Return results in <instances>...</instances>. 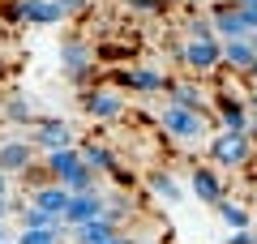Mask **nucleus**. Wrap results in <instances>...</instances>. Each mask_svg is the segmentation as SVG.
<instances>
[{"label":"nucleus","mask_w":257,"mask_h":244,"mask_svg":"<svg viewBox=\"0 0 257 244\" xmlns=\"http://www.w3.org/2000/svg\"><path fill=\"white\" fill-rule=\"evenodd\" d=\"M159 125H163V133L176 137L180 146H193V142H206V133H210L214 120L206 116V111H193V107H180V103H167V107L159 111Z\"/></svg>","instance_id":"f257e3e1"},{"label":"nucleus","mask_w":257,"mask_h":244,"mask_svg":"<svg viewBox=\"0 0 257 244\" xmlns=\"http://www.w3.org/2000/svg\"><path fill=\"white\" fill-rule=\"evenodd\" d=\"M206 154H210L214 167H248L257 154V142L240 129H219V133L206 142Z\"/></svg>","instance_id":"f03ea898"},{"label":"nucleus","mask_w":257,"mask_h":244,"mask_svg":"<svg viewBox=\"0 0 257 244\" xmlns=\"http://www.w3.org/2000/svg\"><path fill=\"white\" fill-rule=\"evenodd\" d=\"M60 69H64V77L73 81V86H82V90H90V81H94V73H99V64H94V47L86 43V39H64L60 43Z\"/></svg>","instance_id":"7ed1b4c3"},{"label":"nucleus","mask_w":257,"mask_h":244,"mask_svg":"<svg viewBox=\"0 0 257 244\" xmlns=\"http://www.w3.org/2000/svg\"><path fill=\"white\" fill-rule=\"evenodd\" d=\"M77 103H82V111L90 120H99V125H111V120L124 116V94H120L116 86H90V90H77Z\"/></svg>","instance_id":"20e7f679"},{"label":"nucleus","mask_w":257,"mask_h":244,"mask_svg":"<svg viewBox=\"0 0 257 244\" xmlns=\"http://www.w3.org/2000/svg\"><path fill=\"white\" fill-rule=\"evenodd\" d=\"M176 56H180L197 77H206V73H214L223 64V39H189Z\"/></svg>","instance_id":"39448f33"},{"label":"nucleus","mask_w":257,"mask_h":244,"mask_svg":"<svg viewBox=\"0 0 257 244\" xmlns=\"http://www.w3.org/2000/svg\"><path fill=\"white\" fill-rule=\"evenodd\" d=\"M210 26H214V39H244L248 35V13L240 9L236 0H223V5H210Z\"/></svg>","instance_id":"423d86ee"},{"label":"nucleus","mask_w":257,"mask_h":244,"mask_svg":"<svg viewBox=\"0 0 257 244\" xmlns=\"http://www.w3.org/2000/svg\"><path fill=\"white\" fill-rule=\"evenodd\" d=\"M30 142H35V150H64V146H77V133L69 120H56V116H43L35 120V133H30Z\"/></svg>","instance_id":"0eeeda50"},{"label":"nucleus","mask_w":257,"mask_h":244,"mask_svg":"<svg viewBox=\"0 0 257 244\" xmlns=\"http://www.w3.org/2000/svg\"><path fill=\"white\" fill-rule=\"evenodd\" d=\"M39 150L35 142H22V137H9V142H0V172L5 176H26L35 167Z\"/></svg>","instance_id":"6e6552de"},{"label":"nucleus","mask_w":257,"mask_h":244,"mask_svg":"<svg viewBox=\"0 0 257 244\" xmlns=\"http://www.w3.org/2000/svg\"><path fill=\"white\" fill-rule=\"evenodd\" d=\"M189 189H193V197L202 201V206H214L219 197H227V184H223V176L214 172V163L210 167H193L189 172Z\"/></svg>","instance_id":"1a4fd4ad"},{"label":"nucleus","mask_w":257,"mask_h":244,"mask_svg":"<svg viewBox=\"0 0 257 244\" xmlns=\"http://www.w3.org/2000/svg\"><path fill=\"white\" fill-rule=\"evenodd\" d=\"M116 81L128 86V90H142V94H155L167 90V77L159 69H146V64H133V69H116Z\"/></svg>","instance_id":"9d476101"},{"label":"nucleus","mask_w":257,"mask_h":244,"mask_svg":"<svg viewBox=\"0 0 257 244\" xmlns=\"http://www.w3.org/2000/svg\"><path fill=\"white\" fill-rule=\"evenodd\" d=\"M103 214V197L99 193H69V206H64V223L69 227H77V223H86V218H99Z\"/></svg>","instance_id":"9b49d317"},{"label":"nucleus","mask_w":257,"mask_h":244,"mask_svg":"<svg viewBox=\"0 0 257 244\" xmlns=\"http://www.w3.org/2000/svg\"><path fill=\"white\" fill-rule=\"evenodd\" d=\"M167 94H172V103H180V107H193V111H206V116H210V94H206L197 81H167Z\"/></svg>","instance_id":"f8f14e48"},{"label":"nucleus","mask_w":257,"mask_h":244,"mask_svg":"<svg viewBox=\"0 0 257 244\" xmlns=\"http://www.w3.org/2000/svg\"><path fill=\"white\" fill-rule=\"evenodd\" d=\"M142 184H146V193H155V197H163L167 206H176V201L184 197V189H180V180H176L172 172H163V167H150V172L142 176Z\"/></svg>","instance_id":"ddd939ff"},{"label":"nucleus","mask_w":257,"mask_h":244,"mask_svg":"<svg viewBox=\"0 0 257 244\" xmlns=\"http://www.w3.org/2000/svg\"><path fill=\"white\" fill-rule=\"evenodd\" d=\"M82 163H86V159H82L77 146H64V150H47V154H43V172L52 176V180H64V176L77 172Z\"/></svg>","instance_id":"4468645a"},{"label":"nucleus","mask_w":257,"mask_h":244,"mask_svg":"<svg viewBox=\"0 0 257 244\" xmlns=\"http://www.w3.org/2000/svg\"><path fill=\"white\" fill-rule=\"evenodd\" d=\"M253 43H248V39H223V64L219 69L223 73H240V77H244V69L248 64H253Z\"/></svg>","instance_id":"2eb2a0df"},{"label":"nucleus","mask_w":257,"mask_h":244,"mask_svg":"<svg viewBox=\"0 0 257 244\" xmlns=\"http://www.w3.org/2000/svg\"><path fill=\"white\" fill-rule=\"evenodd\" d=\"M30 206L47 210V214H64V206H69V189H64L60 180H43L35 193H30Z\"/></svg>","instance_id":"dca6fc26"},{"label":"nucleus","mask_w":257,"mask_h":244,"mask_svg":"<svg viewBox=\"0 0 257 244\" xmlns=\"http://www.w3.org/2000/svg\"><path fill=\"white\" fill-rule=\"evenodd\" d=\"M69 231H73V240H77V244H103V240H111V235H116L120 227L111 223L107 214H99V218H86V223L69 227Z\"/></svg>","instance_id":"f3484780"},{"label":"nucleus","mask_w":257,"mask_h":244,"mask_svg":"<svg viewBox=\"0 0 257 244\" xmlns=\"http://www.w3.org/2000/svg\"><path fill=\"white\" fill-rule=\"evenodd\" d=\"M22 13H26V26H56V22H64L56 0H22Z\"/></svg>","instance_id":"a211bd4d"},{"label":"nucleus","mask_w":257,"mask_h":244,"mask_svg":"<svg viewBox=\"0 0 257 244\" xmlns=\"http://www.w3.org/2000/svg\"><path fill=\"white\" fill-rule=\"evenodd\" d=\"M77 150H82V159L90 163L94 172H103V176H111V172L120 167V159L111 154V146H103V142H82Z\"/></svg>","instance_id":"6ab92c4d"},{"label":"nucleus","mask_w":257,"mask_h":244,"mask_svg":"<svg viewBox=\"0 0 257 244\" xmlns=\"http://www.w3.org/2000/svg\"><path fill=\"white\" fill-rule=\"evenodd\" d=\"M214 210H219V218L231 227V231H240V227H253V210H248L244 201H236V197H219V201H214Z\"/></svg>","instance_id":"aec40b11"},{"label":"nucleus","mask_w":257,"mask_h":244,"mask_svg":"<svg viewBox=\"0 0 257 244\" xmlns=\"http://www.w3.org/2000/svg\"><path fill=\"white\" fill-rule=\"evenodd\" d=\"M60 235L64 231H56V227H22L18 244H64Z\"/></svg>","instance_id":"412c9836"},{"label":"nucleus","mask_w":257,"mask_h":244,"mask_svg":"<svg viewBox=\"0 0 257 244\" xmlns=\"http://www.w3.org/2000/svg\"><path fill=\"white\" fill-rule=\"evenodd\" d=\"M5 111H9L13 125H35V111H30V103L22 99V94H13V99L5 103Z\"/></svg>","instance_id":"4be33fe9"},{"label":"nucleus","mask_w":257,"mask_h":244,"mask_svg":"<svg viewBox=\"0 0 257 244\" xmlns=\"http://www.w3.org/2000/svg\"><path fill=\"white\" fill-rule=\"evenodd\" d=\"M0 22H5V26H26V13H22V0H9V5H0Z\"/></svg>","instance_id":"5701e85b"},{"label":"nucleus","mask_w":257,"mask_h":244,"mask_svg":"<svg viewBox=\"0 0 257 244\" xmlns=\"http://www.w3.org/2000/svg\"><path fill=\"white\" fill-rule=\"evenodd\" d=\"M56 5H60V13H64V18H82V13H90V5H94V0H56Z\"/></svg>","instance_id":"b1692460"},{"label":"nucleus","mask_w":257,"mask_h":244,"mask_svg":"<svg viewBox=\"0 0 257 244\" xmlns=\"http://www.w3.org/2000/svg\"><path fill=\"white\" fill-rule=\"evenodd\" d=\"M133 13H167V0H124Z\"/></svg>","instance_id":"393cba45"},{"label":"nucleus","mask_w":257,"mask_h":244,"mask_svg":"<svg viewBox=\"0 0 257 244\" xmlns=\"http://www.w3.org/2000/svg\"><path fill=\"white\" fill-rule=\"evenodd\" d=\"M107 180H111V184H120V189H133V184H138V172H133V167H124V163H120L116 172L107 176Z\"/></svg>","instance_id":"a878e982"},{"label":"nucleus","mask_w":257,"mask_h":244,"mask_svg":"<svg viewBox=\"0 0 257 244\" xmlns=\"http://www.w3.org/2000/svg\"><path fill=\"white\" fill-rule=\"evenodd\" d=\"M189 35H193V39H214L210 18H193V22H189Z\"/></svg>","instance_id":"bb28decb"},{"label":"nucleus","mask_w":257,"mask_h":244,"mask_svg":"<svg viewBox=\"0 0 257 244\" xmlns=\"http://www.w3.org/2000/svg\"><path fill=\"white\" fill-rule=\"evenodd\" d=\"M253 240H257L253 227H240V231H231V240H227V244H253Z\"/></svg>","instance_id":"cd10ccee"},{"label":"nucleus","mask_w":257,"mask_h":244,"mask_svg":"<svg viewBox=\"0 0 257 244\" xmlns=\"http://www.w3.org/2000/svg\"><path fill=\"white\" fill-rule=\"evenodd\" d=\"M244 103H248V111H257V81H248V94H244Z\"/></svg>","instance_id":"c85d7f7f"},{"label":"nucleus","mask_w":257,"mask_h":244,"mask_svg":"<svg viewBox=\"0 0 257 244\" xmlns=\"http://www.w3.org/2000/svg\"><path fill=\"white\" fill-rule=\"evenodd\" d=\"M103 244H138V240H133V235H124V231H116L111 240H103Z\"/></svg>","instance_id":"c756f323"},{"label":"nucleus","mask_w":257,"mask_h":244,"mask_svg":"<svg viewBox=\"0 0 257 244\" xmlns=\"http://www.w3.org/2000/svg\"><path fill=\"white\" fill-rule=\"evenodd\" d=\"M0 197H9V176L0 172Z\"/></svg>","instance_id":"7c9ffc66"},{"label":"nucleus","mask_w":257,"mask_h":244,"mask_svg":"<svg viewBox=\"0 0 257 244\" xmlns=\"http://www.w3.org/2000/svg\"><path fill=\"white\" fill-rule=\"evenodd\" d=\"M236 5L240 9H257V0H236Z\"/></svg>","instance_id":"2f4dec72"},{"label":"nucleus","mask_w":257,"mask_h":244,"mask_svg":"<svg viewBox=\"0 0 257 244\" xmlns=\"http://www.w3.org/2000/svg\"><path fill=\"white\" fill-rule=\"evenodd\" d=\"M5 69H9V64H5V56H0V77H5Z\"/></svg>","instance_id":"473e14b6"},{"label":"nucleus","mask_w":257,"mask_h":244,"mask_svg":"<svg viewBox=\"0 0 257 244\" xmlns=\"http://www.w3.org/2000/svg\"><path fill=\"white\" fill-rule=\"evenodd\" d=\"M138 244H163V240H138Z\"/></svg>","instance_id":"72a5a7b5"},{"label":"nucleus","mask_w":257,"mask_h":244,"mask_svg":"<svg viewBox=\"0 0 257 244\" xmlns=\"http://www.w3.org/2000/svg\"><path fill=\"white\" fill-rule=\"evenodd\" d=\"M0 240H5V223H0Z\"/></svg>","instance_id":"f704fd0d"},{"label":"nucleus","mask_w":257,"mask_h":244,"mask_svg":"<svg viewBox=\"0 0 257 244\" xmlns=\"http://www.w3.org/2000/svg\"><path fill=\"white\" fill-rule=\"evenodd\" d=\"M0 244H18V240H0Z\"/></svg>","instance_id":"c9c22d12"},{"label":"nucleus","mask_w":257,"mask_h":244,"mask_svg":"<svg viewBox=\"0 0 257 244\" xmlns=\"http://www.w3.org/2000/svg\"><path fill=\"white\" fill-rule=\"evenodd\" d=\"M167 5H172V0H167Z\"/></svg>","instance_id":"e433bc0d"}]
</instances>
